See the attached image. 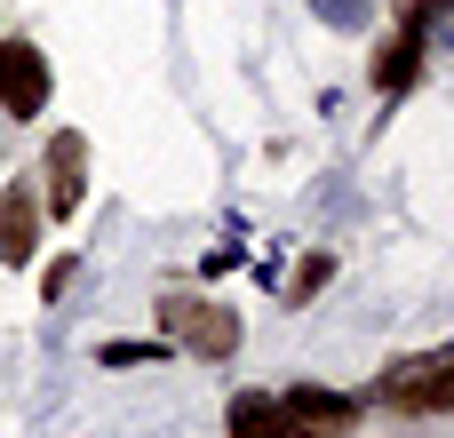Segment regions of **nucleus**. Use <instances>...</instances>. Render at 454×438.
Instances as JSON below:
<instances>
[{
	"mask_svg": "<svg viewBox=\"0 0 454 438\" xmlns=\"http://www.w3.org/2000/svg\"><path fill=\"white\" fill-rule=\"evenodd\" d=\"M375 399L399 407V415H447L454 407V351H431V359H391L375 375Z\"/></svg>",
	"mask_w": 454,
	"mask_h": 438,
	"instance_id": "nucleus-1",
	"label": "nucleus"
},
{
	"mask_svg": "<svg viewBox=\"0 0 454 438\" xmlns=\"http://www.w3.org/2000/svg\"><path fill=\"white\" fill-rule=\"evenodd\" d=\"M160 327H168L184 351H200V359H231V351H239V319H231L223 303H200V295H168V303H160Z\"/></svg>",
	"mask_w": 454,
	"mask_h": 438,
	"instance_id": "nucleus-2",
	"label": "nucleus"
},
{
	"mask_svg": "<svg viewBox=\"0 0 454 438\" xmlns=\"http://www.w3.org/2000/svg\"><path fill=\"white\" fill-rule=\"evenodd\" d=\"M0 104H8L16 120H40V112H48V56H40L32 40H8V48H0Z\"/></svg>",
	"mask_w": 454,
	"mask_h": 438,
	"instance_id": "nucleus-3",
	"label": "nucleus"
},
{
	"mask_svg": "<svg viewBox=\"0 0 454 438\" xmlns=\"http://www.w3.org/2000/svg\"><path fill=\"white\" fill-rule=\"evenodd\" d=\"M40 176H48V207L56 215H80V192H88V144H80V128H56L48 136Z\"/></svg>",
	"mask_w": 454,
	"mask_h": 438,
	"instance_id": "nucleus-4",
	"label": "nucleus"
},
{
	"mask_svg": "<svg viewBox=\"0 0 454 438\" xmlns=\"http://www.w3.org/2000/svg\"><path fill=\"white\" fill-rule=\"evenodd\" d=\"M32 255H40V199H32L24 184H8V192H0V263L24 271Z\"/></svg>",
	"mask_w": 454,
	"mask_h": 438,
	"instance_id": "nucleus-5",
	"label": "nucleus"
},
{
	"mask_svg": "<svg viewBox=\"0 0 454 438\" xmlns=\"http://www.w3.org/2000/svg\"><path fill=\"white\" fill-rule=\"evenodd\" d=\"M223 431L231 438H311L287 415V399H271V391H239V399L223 407Z\"/></svg>",
	"mask_w": 454,
	"mask_h": 438,
	"instance_id": "nucleus-6",
	"label": "nucleus"
},
{
	"mask_svg": "<svg viewBox=\"0 0 454 438\" xmlns=\"http://www.w3.org/2000/svg\"><path fill=\"white\" fill-rule=\"evenodd\" d=\"M279 399H287V415H295L311 438L351 431V423H359V399H351V391H327V383H295V391H279Z\"/></svg>",
	"mask_w": 454,
	"mask_h": 438,
	"instance_id": "nucleus-7",
	"label": "nucleus"
},
{
	"mask_svg": "<svg viewBox=\"0 0 454 438\" xmlns=\"http://www.w3.org/2000/svg\"><path fill=\"white\" fill-rule=\"evenodd\" d=\"M415 72H423V24H407V16H399V32L375 48L367 80H375V96H399V88H415Z\"/></svg>",
	"mask_w": 454,
	"mask_h": 438,
	"instance_id": "nucleus-8",
	"label": "nucleus"
},
{
	"mask_svg": "<svg viewBox=\"0 0 454 438\" xmlns=\"http://www.w3.org/2000/svg\"><path fill=\"white\" fill-rule=\"evenodd\" d=\"M335 279V255H303V271H295V287H287V303H311L319 287Z\"/></svg>",
	"mask_w": 454,
	"mask_h": 438,
	"instance_id": "nucleus-9",
	"label": "nucleus"
},
{
	"mask_svg": "<svg viewBox=\"0 0 454 438\" xmlns=\"http://www.w3.org/2000/svg\"><path fill=\"white\" fill-rule=\"evenodd\" d=\"M96 359H104V367H160V359H168V343H104Z\"/></svg>",
	"mask_w": 454,
	"mask_h": 438,
	"instance_id": "nucleus-10",
	"label": "nucleus"
},
{
	"mask_svg": "<svg viewBox=\"0 0 454 438\" xmlns=\"http://www.w3.org/2000/svg\"><path fill=\"white\" fill-rule=\"evenodd\" d=\"M454 0H399V16H407V24H423V32H431V16H447Z\"/></svg>",
	"mask_w": 454,
	"mask_h": 438,
	"instance_id": "nucleus-11",
	"label": "nucleus"
}]
</instances>
